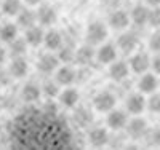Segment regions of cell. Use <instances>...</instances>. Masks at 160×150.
Returning a JSON list of instances; mask_svg holds the SVG:
<instances>
[{
    "label": "cell",
    "mask_w": 160,
    "mask_h": 150,
    "mask_svg": "<svg viewBox=\"0 0 160 150\" xmlns=\"http://www.w3.org/2000/svg\"><path fill=\"white\" fill-rule=\"evenodd\" d=\"M56 102L59 107L62 109H69V110H74V109L78 105L80 102V91L75 88V86H62L58 98H56Z\"/></svg>",
    "instance_id": "obj_15"
},
{
    "label": "cell",
    "mask_w": 160,
    "mask_h": 150,
    "mask_svg": "<svg viewBox=\"0 0 160 150\" xmlns=\"http://www.w3.org/2000/svg\"><path fill=\"white\" fill-rule=\"evenodd\" d=\"M0 2H2V0H0Z\"/></svg>",
    "instance_id": "obj_38"
},
{
    "label": "cell",
    "mask_w": 160,
    "mask_h": 150,
    "mask_svg": "<svg viewBox=\"0 0 160 150\" xmlns=\"http://www.w3.org/2000/svg\"><path fill=\"white\" fill-rule=\"evenodd\" d=\"M139 43H141L139 35L135 31H130V29L120 32V35L115 40V45H117L118 51L122 54H125V56H130L133 51H136L139 48Z\"/></svg>",
    "instance_id": "obj_8"
},
{
    "label": "cell",
    "mask_w": 160,
    "mask_h": 150,
    "mask_svg": "<svg viewBox=\"0 0 160 150\" xmlns=\"http://www.w3.org/2000/svg\"><path fill=\"white\" fill-rule=\"evenodd\" d=\"M22 2H24L26 7L35 8V7H38V5H42V3H43V0H22Z\"/></svg>",
    "instance_id": "obj_35"
},
{
    "label": "cell",
    "mask_w": 160,
    "mask_h": 150,
    "mask_svg": "<svg viewBox=\"0 0 160 150\" xmlns=\"http://www.w3.org/2000/svg\"><path fill=\"white\" fill-rule=\"evenodd\" d=\"M59 19V13L58 10L53 7L51 3H42L37 7V21L40 26H43L45 29L48 27H53Z\"/></svg>",
    "instance_id": "obj_16"
},
{
    "label": "cell",
    "mask_w": 160,
    "mask_h": 150,
    "mask_svg": "<svg viewBox=\"0 0 160 150\" xmlns=\"http://www.w3.org/2000/svg\"><path fill=\"white\" fill-rule=\"evenodd\" d=\"M61 85L55 78H47L43 83H42V93H43V98L47 99H56L58 94L61 91Z\"/></svg>",
    "instance_id": "obj_27"
},
{
    "label": "cell",
    "mask_w": 160,
    "mask_h": 150,
    "mask_svg": "<svg viewBox=\"0 0 160 150\" xmlns=\"http://www.w3.org/2000/svg\"><path fill=\"white\" fill-rule=\"evenodd\" d=\"M7 69L10 75L13 77V80H24L28 78L31 72V62L28 61L26 56H15V58H10Z\"/></svg>",
    "instance_id": "obj_12"
},
{
    "label": "cell",
    "mask_w": 160,
    "mask_h": 150,
    "mask_svg": "<svg viewBox=\"0 0 160 150\" xmlns=\"http://www.w3.org/2000/svg\"><path fill=\"white\" fill-rule=\"evenodd\" d=\"M125 110L130 117H139L144 112H148V96L138 90L128 93L125 96Z\"/></svg>",
    "instance_id": "obj_4"
},
{
    "label": "cell",
    "mask_w": 160,
    "mask_h": 150,
    "mask_svg": "<svg viewBox=\"0 0 160 150\" xmlns=\"http://www.w3.org/2000/svg\"><path fill=\"white\" fill-rule=\"evenodd\" d=\"M18 98L21 102L28 104V105H34L37 102H40V99L43 98L42 93V85H38L34 80H28L21 85L19 91H18Z\"/></svg>",
    "instance_id": "obj_5"
},
{
    "label": "cell",
    "mask_w": 160,
    "mask_h": 150,
    "mask_svg": "<svg viewBox=\"0 0 160 150\" xmlns=\"http://www.w3.org/2000/svg\"><path fill=\"white\" fill-rule=\"evenodd\" d=\"M10 61V53H8V48L7 46H0V67L7 65Z\"/></svg>",
    "instance_id": "obj_34"
},
{
    "label": "cell",
    "mask_w": 160,
    "mask_h": 150,
    "mask_svg": "<svg viewBox=\"0 0 160 150\" xmlns=\"http://www.w3.org/2000/svg\"><path fill=\"white\" fill-rule=\"evenodd\" d=\"M95 51H96V48L93 46V45L83 43L82 46L75 48L74 62L78 67H90V64L95 62Z\"/></svg>",
    "instance_id": "obj_21"
},
{
    "label": "cell",
    "mask_w": 160,
    "mask_h": 150,
    "mask_svg": "<svg viewBox=\"0 0 160 150\" xmlns=\"http://www.w3.org/2000/svg\"><path fill=\"white\" fill-rule=\"evenodd\" d=\"M64 35L59 29H56L55 26L45 29V37H43V48L48 51H55L58 53L64 46Z\"/></svg>",
    "instance_id": "obj_18"
},
{
    "label": "cell",
    "mask_w": 160,
    "mask_h": 150,
    "mask_svg": "<svg viewBox=\"0 0 160 150\" xmlns=\"http://www.w3.org/2000/svg\"><path fill=\"white\" fill-rule=\"evenodd\" d=\"M11 81H13V77L10 75V72H8V69H7V65L0 67V91L7 90V88L11 85Z\"/></svg>",
    "instance_id": "obj_32"
},
{
    "label": "cell",
    "mask_w": 160,
    "mask_h": 150,
    "mask_svg": "<svg viewBox=\"0 0 160 150\" xmlns=\"http://www.w3.org/2000/svg\"><path fill=\"white\" fill-rule=\"evenodd\" d=\"M131 75V69L128 65V61L123 59H115L112 64L108 65V77L114 83H123L125 80Z\"/></svg>",
    "instance_id": "obj_17"
},
{
    "label": "cell",
    "mask_w": 160,
    "mask_h": 150,
    "mask_svg": "<svg viewBox=\"0 0 160 150\" xmlns=\"http://www.w3.org/2000/svg\"><path fill=\"white\" fill-rule=\"evenodd\" d=\"M146 48H148L152 54L160 53V29H152L148 40H146Z\"/></svg>",
    "instance_id": "obj_28"
},
{
    "label": "cell",
    "mask_w": 160,
    "mask_h": 150,
    "mask_svg": "<svg viewBox=\"0 0 160 150\" xmlns=\"http://www.w3.org/2000/svg\"><path fill=\"white\" fill-rule=\"evenodd\" d=\"M24 7L26 5H24L22 0H2V2H0V13H2L5 18L15 19Z\"/></svg>",
    "instance_id": "obj_25"
},
{
    "label": "cell",
    "mask_w": 160,
    "mask_h": 150,
    "mask_svg": "<svg viewBox=\"0 0 160 150\" xmlns=\"http://www.w3.org/2000/svg\"><path fill=\"white\" fill-rule=\"evenodd\" d=\"M0 138H2V126H0Z\"/></svg>",
    "instance_id": "obj_37"
},
{
    "label": "cell",
    "mask_w": 160,
    "mask_h": 150,
    "mask_svg": "<svg viewBox=\"0 0 160 150\" xmlns=\"http://www.w3.org/2000/svg\"><path fill=\"white\" fill-rule=\"evenodd\" d=\"M136 90L139 93L146 94V96H149V94H152V93H157L160 90V77L157 74H154L152 70L138 75Z\"/></svg>",
    "instance_id": "obj_13"
},
{
    "label": "cell",
    "mask_w": 160,
    "mask_h": 150,
    "mask_svg": "<svg viewBox=\"0 0 160 150\" xmlns=\"http://www.w3.org/2000/svg\"><path fill=\"white\" fill-rule=\"evenodd\" d=\"M108 22L109 29L117 31V32H123L127 29H130L131 26V18H130V11L122 10V8H114L109 15H108Z\"/></svg>",
    "instance_id": "obj_10"
},
{
    "label": "cell",
    "mask_w": 160,
    "mask_h": 150,
    "mask_svg": "<svg viewBox=\"0 0 160 150\" xmlns=\"http://www.w3.org/2000/svg\"><path fill=\"white\" fill-rule=\"evenodd\" d=\"M125 131H127L130 139H141V138H144V136H148L149 126H148V121L142 118V115L130 117Z\"/></svg>",
    "instance_id": "obj_19"
},
{
    "label": "cell",
    "mask_w": 160,
    "mask_h": 150,
    "mask_svg": "<svg viewBox=\"0 0 160 150\" xmlns=\"http://www.w3.org/2000/svg\"><path fill=\"white\" fill-rule=\"evenodd\" d=\"M22 37L26 38V42L31 48H38V46H43V37H45V27L35 24L29 29H26Z\"/></svg>",
    "instance_id": "obj_22"
},
{
    "label": "cell",
    "mask_w": 160,
    "mask_h": 150,
    "mask_svg": "<svg viewBox=\"0 0 160 150\" xmlns=\"http://www.w3.org/2000/svg\"><path fill=\"white\" fill-rule=\"evenodd\" d=\"M15 21L19 26V29H22V31L29 29V27L38 24V21H37V10H34L31 7H24L19 11V15L15 18Z\"/></svg>",
    "instance_id": "obj_24"
},
{
    "label": "cell",
    "mask_w": 160,
    "mask_h": 150,
    "mask_svg": "<svg viewBox=\"0 0 160 150\" xmlns=\"http://www.w3.org/2000/svg\"><path fill=\"white\" fill-rule=\"evenodd\" d=\"M109 26L108 22H104L101 19H93L87 24L83 31V40L85 43H90L93 46H98L102 42H106L109 37Z\"/></svg>",
    "instance_id": "obj_1"
},
{
    "label": "cell",
    "mask_w": 160,
    "mask_h": 150,
    "mask_svg": "<svg viewBox=\"0 0 160 150\" xmlns=\"http://www.w3.org/2000/svg\"><path fill=\"white\" fill-rule=\"evenodd\" d=\"M148 26L151 29H160V7H151Z\"/></svg>",
    "instance_id": "obj_31"
},
{
    "label": "cell",
    "mask_w": 160,
    "mask_h": 150,
    "mask_svg": "<svg viewBox=\"0 0 160 150\" xmlns=\"http://www.w3.org/2000/svg\"><path fill=\"white\" fill-rule=\"evenodd\" d=\"M128 120H130V115L125 109L122 110V109L115 107L111 112L106 114V126L109 128V131L120 133V131H125V128L128 125Z\"/></svg>",
    "instance_id": "obj_11"
},
{
    "label": "cell",
    "mask_w": 160,
    "mask_h": 150,
    "mask_svg": "<svg viewBox=\"0 0 160 150\" xmlns=\"http://www.w3.org/2000/svg\"><path fill=\"white\" fill-rule=\"evenodd\" d=\"M149 7H160V0H144Z\"/></svg>",
    "instance_id": "obj_36"
},
{
    "label": "cell",
    "mask_w": 160,
    "mask_h": 150,
    "mask_svg": "<svg viewBox=\"0 0 160 150\" xmlns=\"http://www.w3.org/2000/svg\"><path fill=\"white\" fill-rule=\"evenodd\" d=\"M148 112L152 115H160V90L148 96Z\"/></svg>",
    "instance_id": "obj_29"
},
{
    "label": "cell",
    "mask_w": 160,
    "mask_h": 150,
    "mask_svg": "<svg viewBox=\"0 0 160 150\" xmlns=\"http://www.w3.org/2000/svg\"><path fill=\"white\" fill-rule=\"evenodd\" d=\"M7 48H8V53H10V58H15V56H26L31 46L28 45L26 38L22 35H19L18 38L13 40V42H10L7 45Z\"/></svg>",
    "instance_id": "obj_26"
},
{
    "label": "cell",
    "mask_w": 160,
    "mask_h": 150,
    "mask_svg": "<svg viewBox=\"0 0 160 150\" xmlns=\"http://www.w3.org/2000/svg\"><path fill=\"white\" fill-rule=\"evenodd\" d=\"M128 65L131 69V74L135 75H141L151 70V62H152V53L146 48H138L136 51H133L128 56Z\"/></svg>",
    "instance_id": "obj_2"
},
{
    "label": "cell",
    "mask_w": 160,
    "mask_h": 150,
    "mask_svg": "<svg viewBox=\"0 0 160 150\" xmlns=\"http://www.w3.org/2000/svg\"><path fill=\"white\" fill-rule=\"evenodd\" d=\"M118 48L115 45V42H102L101 45L96 46L95 51V62L99 65L108 67L109 64H112L115 59H118Z\"/></svg>",
    "instance_id": "obj_7"
},
{
    "label": "cell",
    "mask_w": 160,
    "mask_h": 150,
    "mask_svg": "<svg viewBox=\"0 0 160 150\" xmlns=\"http://www.w3.org/2000/svg\"><path fill=\"white\" fill-rule=\"evenodd\" d=\"M19 26L16 24V21H5L0 24V43L8 45L10 42H13L15 38H18L19 34Z\"/></svg>",
    "instance_id": "obj_23"
},
{
    "label": "cell",
    "mask_w": 160,
    "mask_h": 150,
    "mask_svg": "<svg viewBox=\"0 0 160 150\" xmlns=\"http://www.w3.org/2000/svg\"><path fill=\"white\" fill-rule=\"evenodd\" d=\"M59 64H61V61H59L58 53L45 50L43 53H40L37 56L35 69H37V72H40L42 75H51V74H55V70L58 69Z\"/></svg>",
    "instance_id": "obj_6"
},
{
    "label": "cell",
    "mask_w": 160,
    "mask_h": 150,
    "mask_svg": "<svg viewBox=\"0 0 160 150\" xmlns=\"http://www.w3.org/2000/svg\"><path fill=\"white\" fill-rule=\"evenodd\" d=\"M151 70L160 77V53L152 54V62H151Z\"/></svg>",
    "instance_id": "obj_33"
},
{
    "label": "cell",
    "mask_w": 160,
    "mask_h": 150,
    "mask_svg": "<svg viewBox=\"0 0 160 150\" xmlns=\"http://www.w3.org/2000/svg\"><path fill=\"white\" fill-rule=\"evenodd\" d=\"M87 144L93 148L108 147L111 144V131L108 126H91L87 131Z\"/></svg>",
    "instance_id": "obj_9"
},
{
    "label": "cell",
    "mask_w": 160,
    "mask_h": 150,
    "mask_svg": "<svg viewBox=\"0 0 160 150\" xmlns=\"http://www.w3.org/2000/svg\"><path fill=\"white\" fill-rule=\"evenodd\" d=\"M77 74H78V70L71 62H61L58 65V69L55 70V74H53V78L61 86H71L77 81Z\"/></svg>",
    "instance_id": "obj_14"
},
{
    "label": "cell",
    "mask_w": 160,
    "mask_h": 150,
    "mask_svg": "<svg viewBox=\"0 0 160 150\" xmlns=\"http://www.w3.org/2000/svg\"><path fill=\"white\" fill-rule=\"evenodd\" d=\"M149 13H151V7L142 2V3H136L130 10V18H131V26L135 27H146L149 24Z\"/></svg>",
    "instance_id": "obj_20"
},
{
    "label": "cell",
    "mask_w": 160,
    "mask_h": 150,
    "mask_svg": "<svg viewBox=\"0 0 160 150\" xmlns=\"http://www.w3.org/2000/svg\"><path fill=\"white\" fill-rule=\"evenodd\" d=\"M74 115H75V121L78 125H83V126H88L91 123V112L87 110V109H78V105L74 109Z\"/></svg>",
    "instance_id": "obj_30"
},
{
    "label": "cell",
    "mask_w": 160,
    "mask_h": 150,
    "mask_svg": "<svg viewBox=\"0 0 160 150\" xmlns=\"http://www.w3.org/2000/svg\"><path fill=\"white\" fill-rule=\"evenodd\" d=\"M117 105V94L112 90H99L93 94L91 109L98 114H108Z\"/></svg>",
    "instance_id": "obj_3"
}]
</instances>
